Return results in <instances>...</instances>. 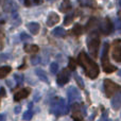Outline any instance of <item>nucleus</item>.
<instances>
[{
	"label": "nucleus",
	"mask_w": 121,
	"mask_h": 121,
	"mask_svg": "<svg viewBox=\"0 0 121 121\" xmlns=\"http://www.w3.org/2000/svg\"><path fill=\"white\" fill-rule=\"evenodd\" d=\"M32 117H33V112L31 111V109H29V111L25 112V114L22 115V119L26 120V121H29L32 119Z\"/></svg>",
	"instance_id": "nucleus-23"
},
{
	"label": "nucleus",
	"mask_w": 121,
	"mask_h": 121,
	"mask_svg": "<svg viewBox=\"0 0 121 121\" xmlns=\"http://www.w3.org/2000/svg\"><path fill=\"white\" fill-rule=\"evenodd\" d=\"M78 63L81 65V67H83L85 74L89 79L94 80L99 75V72H100L99 66L92 60H90L84 51H81V53L78 56Z\"/></svg>",
	"instance_id": "nucleus-1"
},
{
	"label": "nucleus",
	"mask_w": 121,
	"mask_h": 121,
	"mask_svg": "<svg viewBox=\"0 0 121 121\" xmlns=\"http://www.w3.org/2000/svg\"><path fill=\"white\" fill-rule=\"evenodd\" d=\"M108 51H109V45L107 43L104 44L103 47V52H102V56H101V63H102V68L103 71L106 73H112L114 71L117 70V67H115L114 65L111 64L108 59Z\"/></svg>",
	"instance_id": "nucleus-3"
},
{
	"label": "nucleus",
	"mask_w": 121,
	"mask_h": 121,
	"mask_svg": "<svg viewBox=\"0 0 121 121\" xmlns=\"http://www.w3.org/2000/svg\"><path fill=\"white\" fill-rule=\"evenodd\" d=\"M71 33L74 34V35H81L82 33H83V29H82L81 25H79V23H77V25L73 27V29L71 30Z\"/></svg>",
	"instance_id": "nucleus-20"
},
{
	"label": "nucleus",
	"mask_w": 121,
	"mask_h": 121,
	"mask_svg": "<svg viewBox=\"0 0 121 121\" xmlns=\"http://www.w3.org/2000/svg\"><path fill=\"white\" fill-rule=\"evenodd\" d=\"M112 107L115 111H119L121 108V91L119 94H116L115 97L112 100Z\"/></svg>",
	"instance_id": "nucleus-13"
},
{
	"label": "nucleus",
	"mask_w": 121,
	"mask_h": 121,
	"mask_svg": "<svg viewBox=\"0 0 121 121\" xmlns=\"http://www.w3.org/2000/svg\"><path fill=\"white\" fill-rule=\"evenodd\" d=\"M25 3H26V5H27V6H29L30 4H31V1H30V0H26Z\"/></svg>",
	"instance_id": "nucleus-34"
},
{
	"label": "nucleus",
	"mask_w": 121,
	"mask_h": 121,
	"mask_svg": "<svg viewBox=\"0 0 121 121\" xmlns=\"http://www.w3.org/2000/svg\"><path fill=\"white\" fill-rule=\"evenodd\" d=\"M50 71L52 73H56L57 71H59V64L55 62H53L52 64L50 65Z\"/></svg>",
	"instance_id": "nucleus-25"
},
{
	"label": "nucleus",
	"mask_w": 121,
	"mask_h": 121,
	"mask_svg": "<svg viewBox=\"0 0 121 121\" xmlns=\"http://www.w3.org/2000/svg\"><path fill=\"white\" fill-rule=\"evenodd\" d=\"M74 79H75V81H77V83L79 84V86L82 88V89H83V88H84V82H83V80H82L78 74L74 75Z\"/></svg>",
	"instance_id": "nucleus-26"
},
{
	"label": "nucleus",
	"mask_w": 121,
	"mask_h": 121,
	"mask_svg": "<svg viewBox=\"0 0 121 121\" xmlns=\"http://www.w3.org/2000/svg\"><path fill=\"white\" fill-rule=\"evenodd\" d=\"M100 46V38L96 33H91L87 39V47L89 50V54L92 57L98 56V50Z\"/></svg>",
	"instance_id": "nucleus-4"
},
{
	"label": "nucleus",
	"mask_w": 121,
	"mask_h": 121,
	"mask_svg": "<svg viewBox=\"0 0 121 121\" xmlns=\"http://www.w3.org/2000/svg\"><path fill=\"white\" fill-rule=\"evenodd\" d=\"M32 106H33V103H29V109H31Z\"/></svg>",
	"instance_id": "nucleus-35"
},
{
	"label": "nucleus",
	"mask_w": 121,
	"mask_h": 121,
	"mask_svg": "<svg viewBox=\"0 0 121 121\" xmlns=\"http://www.w3.org/2000/svg\"><path fill=\"white\" fill-rule=\"evenodd\" d=\"M59 22H60V16L59 15H57L55 12L49 13V16H48L47 21H46L47 26H48V27H53L54 25H56V23H59Z\"/></svg>",
	"instance_id": "nucleus-11"
},
{
	"label": "nucleus",
	"mask_w": 121,
	"mask_h": 121,
	"mask_svg": "<svg viewBox=\"0 0 121 121\" xmlns=\"http://www.w3.org/2000/svg\"><path fill=\"white\" fill-rule=\"evenodd\" d=\"M112 56L118 63H121V39H115L113 42Z\"/></svg>",
	"instance_id": "nucleus-6"
},
{
	"label": "nucleus",
	"mask_w": 121,
	"mask_h": 121,
	"mask_svg": "<svg viewBox=\"0 0 121 121\" xmlns=\"http://www.w3.org/2000/svg\"><path fill=\"white\" fill-rule=\"evenodd\" d=\"M104 90H105V95L107 98H112L113 96H115L117 92L121 91V86L116 84L115 82H113L112 80L105 79L104 80Z\"/></svg>",
	"instance_id": "nucleus-5"
},
{
	"label": "nucleus",
	"mask_w": 121,
	"mask_h": 121,
	"mask_svg": "<svg viewBox=\"0 0 121 121\" xmlns=\"http://www.w3.org/2000/svg\"><path fill=\"white\" fill-rule=\"evenodd\" d=\"M39 2V0H35V3H38Z\"/></svg>",
	"instance_id": "nucleus-39"
},
{
	"label": "nucleus",
	"mask_w": 121,
	"mask_h": 121,
	"mask_svg": "<svg viewBox=\"0 0 121 121\" xmlns=\"http://www.w3.org/2000/svg\"><path fill=\"white\" fill-rule=\"evenodd\" d=\"M14 79L16 80V82H17V84H21L23 82V75L22 74H15L14 75Z\"/></svg>",
	"instance_id": "nucleus-27"
},
{
	"label": "nucleus",
	"mask_w": 121,
	"mask_h": 121,
	"mask_svg": "<svg viewBox=\"0 0 121 121\" xmlns=\"http://www.w3.org/2000/svg\"><path fill=\"white\" fill-rule=\"evenodd\" d=\"M79 1L83 5H89V3H92V0H79Z\"/></svg>",
	"instance_id": "nucleus-29"
},
{
	"label": "nucleus",
	"mask_w": 121,
	"mask_h": 121,
	"mask_svg": "<svg viewBox=\"0 0 121 121\" xmlns=\"http://www.w3.org/2000/svg\"><path fill=\"white\" fill-rule=\"evenodd\" d=\"M72 112H71V116L74 121H84L83 117L84 114L82 113V105L79 103H72V107H71Z\"/></svg>",
	"instance_id": "nucleus-7"
},
{
	"label": "nucleus",
	"mask_w": 121,
	"mask_h": 121,
	"mask_svg": "<svg viewBox=\"0 0 121 121\" xmlns=\"http://www.w3.org/2000/svg\"><path fill=\"white\" fill-rule=\"evenodd\" d=\"M31 63L33 65H37L38 63H40V57L39 56H32L31 57Z\"/></svg>",
	"instance_id": "nucleus-28"
},
{
	"label": "nucleus",
	"mask_w": 121,
	"mask_h": 121,
	"mask_svg": "<svg viewBox=\"0 0 121 121\" xmlns=\"http://www.w3.org/2000/svg\"><path fill=\"white\" fill-rule=\"evenodd\" d=\"M67 96H68L69 103L71 104V103H74V101L77 99L80 98V92L75 87H70L68 89V91H67Z\"/></svg>",
	"instance_id": "nucleus-10"
},
{
	"label": "nucleus",
	"mask_w": 121,
	"mask_h": 121,
	"mask_svg": "<svg viewBox=\"0 0 121 121\" xmlns=\"http://www.w3.org/2000/svg\"><path fill=\"white\" fill-rule=\"evenodd\" d=\"M12 68L10 66H3V67H0V79H3L5 78L9 73L11 72Z\"/></svg>",
	"instance_id": "nucleus-17"
},
{
	"label": "nucleus",
	"mask_w": 121,
	"mask_h": 121,
	"mask_svg": "<svg viewBox=\"0 0 121 121\" xmlns=\"http://www.w3.org/2000/svg\"><path fill=\"white\" fill-rule=\"evenodd\" d=\"M14 111H15V114H19L20 113V111H21V106H16Z\"/></svg>",
	"instance_id": "nucleus-31"
},
{
	"label": "nucleus",
	"mask_w": 121,
	"mask_h": 121,
	"mask_svg": "<svg viewBox=\"0 0 121 121\" xmlns=\"http://www.w3.org/2000/svg\"><path fill=\"white\" fill-rule=\"evenodd\" d=\"M25 51L27 53H36V52H38V50H39V48H38V46H36V45H26L25 46Z\"/></svg>",
	"instance_id": "nucleus-16"
},
{
	"label": "nucleus",
	"mask_w": 121,
	"mask_h": 121,
	"mask_svg": "<svg viewBox=\"0 0 121 121\" xmlns=\"http://www.w3.org/2000/svg\"><path fill=\"white\" fill-rule=\"evenodd\" d=\"M119 6L121 8V0H119Z\"/></svg>",
	"instance_id": "nucleus-38"
},
{
	"label": "nucleus",
	"mask_w": 121,
	"mask_h": 121,
	"mask_svg": "<svg viewBox=\"0 0 121 121\" xmlns=\"http://www.w3.org/2000/svg\"><path fill=\"white\" fill-rule=\"evenodd\" d=\"M27 28L33 35H36V34H38V32H39L40 26H39V23H37V22H29L27 25Z\"/></svg>",
	"instance_id": "nucleus-14"
},
{
	"label": "nucleus",
	"mask_w": 121,
	"mask_h": 121,
	"mask_svg": "<svg viewBox=\"0 0 121 121\" xmlns=\"http://www.w3.org/2000/svg\"><path fill=\"white\" fill-rule=\"evenodd\" d=\"M65 33H66V31L60 27L55 28V29L52 31V34L55 36V37H63V36L65 35Z\"/></svg>",
	"instance_id": "nucleus-18"
},
{
	"label": "nucleus",
	"mask_w": 121,
	"mask_h": 121,
	"mask_svg": "<svg viewBox=\"0 0 121 121\" xmlns=\"http://www.w3.org/2000/svg\"><path fill=\"white\" fill-rule=\"evenodd\" d=\"M113 29H114V26H113V23H112L111 19L105 18L104 20H103L101 27H100L101 32H102L104 35H109V34L113 32Z\"/></svg>",
	"instance_id": "nucleus-9"
},
{
	"label": "nucleus",
	"mask_w": 121,
	"mask_h": 121,
	"mask_svg": "<svg viewBox=\"0 0 121 121\" xmlns=\"http://www.w3.org/2000/svg\"><path fill=\"white\" fill-rule=\"evenodd\" d=\"M69 80H70V71L68 68L63 69L56 78V82L60 86H64L65 84L68 83Z\"/></svg>",
	"instance_id": "nucleus-8"
},
{
	"label": "nucleus",
	"mask_w": 121,
	"mask_h": 121,
	"mask_svg": "<svg viewBox=\"0 0 121 121\" xmlns=\"http://www.w3.org/2000/svg\"><path fill=\"white\" fill-rule=\"evenodd\" d=\"M47 1H50L51 2V1H55V0H47Z\"/></svg>",
	"instance_id": "nucleus-40"
},
{
	"label": "nucleus",
	"mask_w": 121,
	"mask_h": 121,
	"mask_svg": "<svg viewBox=\"0 0 121 121\" xmlns=\"http://www.w3.org/2000/svg\"><path fill=\"white\" fill-rule=\"evenodd\" d=\"M30 88H22V89L18 90V91L16 92V94L14 95V100L16 101V102H18V101L22 100V99L27 98L28 96L30 95Z\"/></svg>",
	"instance_id": "nucleus-12"
},
{
	"label": "nucleus",
	"mask_w": 121,
	"mask_h": 121,
	"mask_svg": "<svg viewBox=\"0 0 121 121\" xmlns=\"http://www.w3.org/2000/svg\"><path fill=\"white\" fill-rule=\"evenodd\" d=\"M6 120V116L4 114H0V121H5Z\"/></svg>",
	"instance_id": "nucleus-32"
},
{
	"label": "nucleus",
	"mask_w": 121,
	"mask_h": 121,
	"mask_svg": "<svg viewBox=\"0 0 121 121\" xmlns=\"http://www.w3.org/2000/svg\"><path fill=\"white\" fill-rule=\"evenodd\" d=\"M2 36H3V33H2L1 30H0V38H2Z\"/></svg>",
	"instance_id": "nucleus-36"
},
{
	"label": "nucleus",
	"mask_w": 121,
	"mask_h": 121,
	"mask_svg": "<svg viewBox=\"0 0 121 121\" xmlns=\"http://www.w3.org/2000/svg\"><path fill=\"white\" fill-rule=\"evenodd\" d=\"M20 39H21V42H31L32 37L30 35H28L27 33H21L20 34Z\"/></svg>",
	"instance_id": "nucleus-24"
},
{
	"label": "nucleus",
	"mask_w": 121,
	"mask_h": 121,
	"mask_svg": "<svg viewBox=\"0 0 121 121\" xmlns=\"http://www.w3.org/2000/svg\"><path fill=\"white\" fill-rule=\"evenodd\" d=\"M35 72H36V74H37V77L39 78L42 81H44V82H48V77H47V74H46V72H45L43 69H36L35 70Z\"/></svg>",
	"instance_id": "nucleus-19"
},
{
	"label": "nucleus",
	"mask_w": 121,
	"mask_h": 121,
	"mask_svg": "<svg viewBox=\"0 0 121 121\" xmlns=\"http://www.w3.org/2000/svg\"><path fill=\"white\" fill-rule=\"evenodd\" d=\"M71 8H72V6H71V3L69 0H63V2L60 5V11L63 13H67L68 11L71 10Z\"/></svg>",
	"instance_id": "nucleus-15"
},
{
	"label": "nucleus",
	"mask_w": 121,
	"mask_h": 121,
	"mask_svg": "<svg viewBox=\"0 0 121 121\" xmlns=\"http://www.w3.org/2000/svg\"><path fill=\"white\" fill-rule=\"evenodd\" d=\"M74 17H75V14H74V13H72V14H68L66 17H65V19H64V25H65V26H69L70 23H72V21H73V19H74Z\"/></svg>",
	"instance_id": "nucleus-21"
},
{
	"label": "nucleus",
	"mask_w": 121,
	"mask_h": 121,
	"mask_svg": "<svg viewBox=\"0 0 121 121\" xmlns=\"http://www.w3.org/2000/svg\"><path fill=\"white\" fill-rule=\"evenodd\" d=\"M6 57H8V54H2V55H0V60H5Z\"/></svg>",
	"instance_id": "nucleus-33"
},
{
	"label": "nucleus",
	"mask_w": 121,
	"mask_h": 121,
	"mask_svg": "<svg viewBox=\"0 0 121 121\" xmlns=\"http://www.w3.org/2000/svg\"><path fill=\"white\" fill-rule=\"evenodd\" d=\"M75 68H77V63H75L74 59L70 57V59H69V63H68V69L71 71H74Z\"/></svg>",
	"instance_id": "nucleus-22"
},
{
	"label": "nucleus",
	"mask_w": 121,
	"mask_h": 121,
	"mask_svg": "<svg viewBox=\"0 0 121 121\" xmlns=\"http://www.w3.org/2000/svg\"><path fill=\"white\" fill-rule=\"evenodd\" d=\"M6 96V92H5V89L3 87L0 88V98H3V97Z\"/></svg>",
	"instance_id": "nucleus-30"
},
{
	"label": "nucleus",
	"mask_w": 121,
	"mask_h": 121,
	"mask_svg": "<svg viewBox=\"0 0 121 121\" xmlns=\"http://www.w3.org/2000/svg\"><path fill=\"white\" fill-rule=\"evenodd\" d=\"M118 75H119V77H121V70H119V72H118Z\"/></svg>",
	"instance_id": "nucleus-37"
},
{
	"label": "nucleus",
	"mask_w": 121,
	"mask_h": 121,
	"mask_svg": "<svg viewBox=\"0 0 121 121\" xmlns=\"http://www.w3.org/2000/svg\"><path fill=\"white\" fill-rule=\"evenodd\" d=\"M50 112L53 114V115L57 116H65L69 113V106L67 105L66 101L64 99H60V98H56L54 100V102L52 103L51 105V109Z\"/></svg>",
	"instance_id": "nucleus-2"
}]
</instances>
